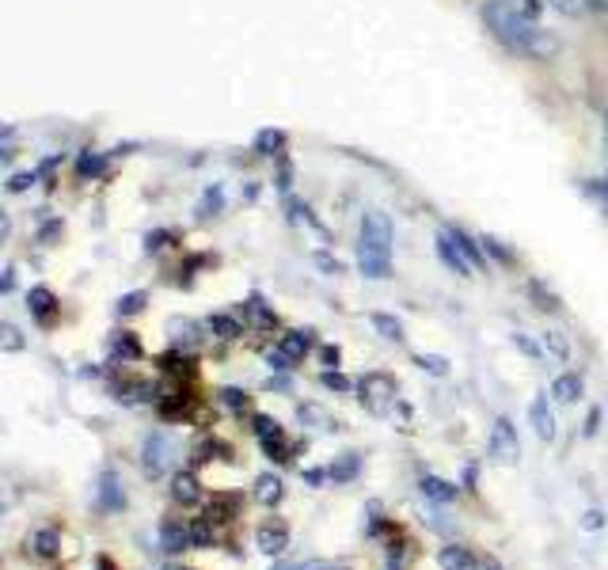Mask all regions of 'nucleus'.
<instances>
[{
	"label": "nucleus",
	"mask_w": 608,
	"mask_h": 570,
	"mask_svg": "<svg viewBox=\"0 0 608 570\" xmlns=\"http://www.w3.org/2000/svg\"><path fill=\"white\" fill-rule=\"evenodd\" d=\"M605 137H608V118H605Z\"/></svg>",
	"instance_id": "nucleus-45"
},
{
	"label": "nucleus",
	"mask_w": 608,
	"mask_h": 570,
	"mask_svg": "<svg viewBox=\"0 0 608 570\" xmlns=\"http://www.w3.org/2000/svg\"><path fill=\"white\" fill-rule=\"evenodd\" d=\"M255 498H259L263 506H278V502H282V479H278V475H259V479H255Z\"/></svg>",
	"instance_id": "nucleus-17"
},
{
	"label": "nucleus",
	"mask_w": 608,
	"mask_h": 570,
	"mask_svg": "<svg viewBox=\"0 0 608 570\" xmlns=\"http://www.w3.org/2000/svg\"><path fill=\"white\" fill-rule=\"evenodd\" d=\"M282 354H289V358H304V354H308V335H304V331H289L282 339Z\"/></svg>",
	"instance_id": "nucleus-24"
},
{
	"label": "nucleus",
	"mask_w": 608,
	"mask_h": 570,
	"mask_svg": "<svg viewBox=\"0 0 608 570\" xmlns=\"http://www.w3.org/2000/svg\"><path fill=\"white\" fill-rule=\"evenodd\" d=\"M437 563L441 570H483V563H475V555L468 548H441L437 551Z\"/></svg>",
	"instance_id": "nucleus-13"
},
{
	"label": "nucleus",
	"mask_w": 608,
	"mask_h": 570,
	"mask_svg": "<svg viewBox=\"0 0 608 570\" xmlns=\"http://www.w3.org/2000/svg\"><path fill=\"white\" fill-rule=\"evenodd\" d=\"M483 570H502V563H498L494 555H487V559H483Z\"/></svg>",
	"instance_id": "nucleus-41"
},
{
	"label": "nucleus",
	"mask_w": 608,
	"mask_h": 570,
	"mask_svg": "<svg viewBox=\"0 0 608 570\" xmlns=\"http://www.w3.org/2000/svg\"><path fill=\"white\" fill-rule=\"evenodd\" d=\"M141 304H145V293H130V297L118 301V312H122V316H133V312H141Z\"/></svg>",
	"instance_id": "nucleus-29"
},
{
	"label": "nucleus",
	"mask_w": 608,
	"mask_h": 570,
	"mask_svg": "<svg viewBox=\"0 0 608 570\" xmlns=\"http://www.w3.org/2000/svg\"><path fill=\"white\" fill-rule=\"evenodd\" d=\"M95 502L103 513H122L126 510V491H122V479L114 472H103L95 483Z\"/></svg>",
	"instance_id": "nucleus-6"
},
{
	"label": "nucleus",
	"mask_w": 608,
	"mask_h": 570,
	"mask_svg": "<svg viewBox=\"0 0 608 570\" xmlns=\"http://www.w3.org/2000/svg\"><path fill=\"white\" fill-rule=\"evenodd\" d=\"M278 570H339V567L327 563V559H304V563H289V567H278Z\"/></svg>",
	"instance_id": "nucleus-30"
},
{
	"label": "nucleus",
	"mask_w": 608,
	"mask_h": 570,
	"mask_svg": "<svg viewBox=\"0 0 608 570\" xmlns=\"http://www.w3.org/2000/svg\"><path fill=\"white\" fill-rule=\"evenodd\" d=\"M171 456H175V445H171L168 434H149L145 437V445H141V472L149 475V479H160V475L168 472Z\"/></svg>",
	"instance_id": "nucleus-4"
},
{
	"label": "nucleus",
	"mask_w": 608,
	"mask_h": 570,
	"mask_svg": "<svg viewBox=\"0 0 608 570\" xmlns=\"http://www.w3.org/2000/svg\"><path fill=\"white\" fill-rule=\"evenodd\" d=\"M551 8H559V12H567V16H578V12H586L589 0H548Z\"/></svg>",
	"instance_id": "nucleus-31"
},
{
	"label": "nucleus",
	"mask_w": 608,
	"mask_h": 570,
	"mask_svg": "<svg viewBox=\"0 0 608 570\" xmlns=\"http://www.w3.org/2000/svg\"><path fill=\"white\" fill-rule=\"evenodd\" d=\"M597 422H601V411H589V418H586V437L597 434Z\"/></svg>",
	"instance_id": "nucleus-38"
},
{
	"label": "nucleus",
	"mask_w": 608,
	"mask_h": 570,
	"mask_svg": "<svg viewBox=\"0 0 608 570\" xmlns=\"http://www.w3.org/2000/svg\"><path fill=\"white\" fill-rule=\"evenodd\" d=\"M27 308H31V316L42 323H50L54 320V312H57V297L46 289V285H35L31 293H27Z\"/></svg>",
	"instance_id": "nucleus-12"
},
{
	"label": "nucleus",
	"mask_w": 608,
	"mask_h": 570,
	"mask_svg": "<svg viewBox=\"0 0 608 570\" xmlns=\"http://www.w3.org/2000/svg\"><path fill=\"white\" fill-rule=\"evenodd\" d=\"M483 23L491 35L521 57H548L555 54V38L536 23V4L532 0H487L483 4Z\"/></svg>",
	"instance_id": "nucleus-1"
},
{
	"label": "nucleus",
	"mask_w": 608,
	"mask_h": 570,
	"mask_svg": "<svg viewBox=\"0 0 608 570\" xmlns=\"http://www.w3.org/2000/svg\"><path fill=\"white\" fill-rule=\"evenodd\" d=\"M487 449H491L494 464H506V468L521 460V437H517V426H513L510 418H494Z\"/></svg>",
	"instance_id": "nucleus-3"
},
{
	"label": "nucleus",
	"mask_w": 608,
	"mask_h": 570,
	"mask_svg": "<svg viewBox=\"0 0 608 570\" xmlns=\"http://www.w3.org/2000/svg\"><path fill=\"white\" fill-rule=\"evenodd\" d=\"M323 361H327V365H339V350L327 346V350H323Z\"/></svg>",
	"instance_id": "nucleus-40"
},
{
	"label": "nucleus",
	"mask_w": 608,
	"mask_h": 570,
	"mask_svg": "<svg viewBox=\"0 0 608 570\" xmlns=\"http://www.w3.org/2000/svg\"><path fill=\"white\" fill-rule=\"evenodd\" d=\"M437 255H441V263L449 266L453 274H460V278H472L475 266H472V259L460 251V244H456L453 232H441V236H437Z\"/></svg>",
	"instance_id": "nucleus-7"
},
{
	"label": "nucleus",
	"mask_w": 608,
	"mask_h": 570,
	"mask_svg": "<svg viewBox=\"0 0 608 570\" xmlns=\"http://www.w3.org/2000/svg\"><path fill=\"white\" fill-rule=\"evenodd\" d=\"M221 396H225V403H228V407H240V403H244V396H240V392H236V388H225V392H221Z\"/></svg>",
	"instance_id": "nucleus-37"
},
{
	"label": "nucleus",
	"mask_w": 608,
	"mask_h": 570,
	"mask_svg": "<svg viewBox=\"0 0 608 570\" xmlns=\"http://www.w3.org/2000/svg\"><path fill=\"white\" fill-rule=\"evenodd\" d=\"M190 544H194V548H209V544H213V521H209V517H198V521L190 525Z\"/></svg>",
	"instance_id": "nucleus-23"
},
{
	"label": "nucleus",
	"mask_w": 608,
	"mask_h": 570,
	"mask_svg": "<svg viewBox=\"0 0 608 570\" xmlns=\"http://www.w3.org/2000/svg\"><path fill=\"white\" fill-rule=\"evenodd\" d=\"M415 365L422 373H430V377H449V361L441 358V354H418Z\"/></svg>",
	"instance_id": "nucleus-21"
},
{
	"label": "nucleus",
	"mask_w": 608,
	"mask_h": 570,
	"mask_svg": "<svg viewBox=\"0 0 608 570\" xmlns=\"http://www.w3.org/2000/svg\"><path fill=\"white\" fill-rule=\"evenodd\" d=\"M589 4H593V8H608V0H589Z\"/></svg>",
	"instance_id": "nucleus-43"
},
{
	"label": "nucleus",
	"mask_w": 608,
	"mask_h": 570,
	"mask_svg": "<svg viewBox=\"0 0 608 570\" xmlns=\"http://www.w3.org/2000/svg\"><path fill=\"white\" fill-rule=\"evenodd\" d=\"M255 434L263 437V441H270V437H282V426H278V422H274V418L255 415Z\"/></svg>",
	"instance_id": "nucleus-28"
},
{
	"label": "nucleus",
	"mask_w": 608,
	"mask_h": 570,
	"mask_svg": "<svg viewBox=\"0 0 608 570\" xmlns=\"http://www.w3.org/2000/svg\"><path fill=\"white\" fill-rule=\"evenodd\" d=\"M358 266L361 274L373 278V282L392 278V221H388V213H380V209H369V213L361 217Z\"/></svg>",
	"instance_id": "nucleus-2"
},
{
	"label": "nucleus",
	"mask_w": 608,
	"mask_h": 570,
	"mask_svg": "<svg viewBox=\"0 0 608 570\" xmlns=\"http://www.w3.org/2000/svg\"><path fill=\"white\" fill-rule=\"evenodd\" d=\"M544 350H548L555 361H567L570 358V342L563 331H544Z\"/></svg>",
	"instance_id": "nucleus-20"
},
{
	"label": "nucleus",
	"mask_w": 608,
	"mask_h": 570,
	"mask_svg": "<svg viewBox=\"0 0 608 570\" xmlns=\"http://www.w3.org/2000/svg\"><path fill=\"white\" fill-rule=\"evenodd\" d=\"M27 183H35V175H16V179L8 183V190H23Z\"/></svg>",
	"instance_id": "nucleus-39"
},
{
	"label": "nucleus",
	"mask_w": 608,
	"mask_h": 570,
	"mask_svg": "<svg viewBox=\"0 0 608 570\" xmlns=\"http://www.w3.org/2000/svg\"><path fill=\"white\" fill-rule=\"evenodd\" d=\"M76 168H80V175H95V171L103 168V160H99V156H88V152H84V156H80V164H76Z\"/></svg>",
	"instance_id": "nucleus-33"
},
{
	"label": "nucleus",
	"mask_w": 608,
	"mask_h": 570,
	"mask_svg": "<svg viewBox=\"0 0 608 570\" xmlns=\"http://www.w3.org/2000/svg\"><path fill=\"white\" fill-rule=\"evenodd\" d=\"M513 346H517V350H521L525 358H532V361H544V354H548V350H544L540 342H532L525 331H517V335H513Z\"/></svg>",
	"instance_id": "nucleus-25"
},
{
	"label": "nucleus",
	"mask_w": 608,
	"mask_h": 570,
	"mask_svg": "<svg viewBox=\"0 0 608 570\" xmlns=\"http://www.w3.org/2000/svg\"><path fill=\"white\" fill-rule=\"evenodd\" d=\"M373 327H377V331H380V335H384L388 342H399V339H403V323H399L396 316H384V312H377V316H373Z\"/></svg>",
	"instance_id": "nucleus-22"
},
{
	"label": "nucleus",
	"mask_w": 608,
	"mask_h": 570,
	"mask_svg": "<svg viewBox=\"0 0 608 570\" xmlns=\"http://www.w3.org/2000/svg\"><path fill=\"white\" fill-rule=\"evenodd\" d=\"M327 475L331 472H323V468H308V472H304V483H308V487H320Z\"/></svg>",
	"instance_id": "nucleus-36"
},
{
	"label": "nucleus",
	"mask_w": 608,
	"mask_h": 570,
	"mask_svg": "<svg viewBox=\"0 0 608 570\" xmlns=\"http://www.w3.org/2000/svg\"><path fill=\"white\" fill-rule=\"evenodd\" d=\"M171 498L179 502V506H194L198 498H202V483H198V475L194 472H179L171 479Z\"/></svg>",
	"instance_id": "nucleus-10"
},
{
	"label": "nucleus",
	"mask_w": 608,
	"mask_h": 570,
	"mask_svg": "<svg viewBox=\"0 0 608 570\" xmlns=\"http://www.w3.org/2000/svg\"><path fill=\"white\" fill-rule=\"evenodd\" d=\"M422 494H426L430 502H437V506L456 502V487L449 479H437V475H426V479H422Z\"/></svg>",
	"instance_id": "nucleus-14"
},
{
	"label": "nucleus",
	"mask_w": 608,
	"mask_h": 570,
	"mask_svg": "<svg viewBox=\"0 0 608 570\" xmlns=\"http://www.w3.org/2000/svg\"><path fill=\"white\" fill-rule=\"evenodd\" d=\"M323 384H327V388H335V392H350V380L339 377V373H323Z\"/></svg>",
	"instance_id": "nucleus-35"
},
{
	"label": "nucleus",
	"mask_w": 608,
	"mask_h": 570,
	"mask_svg": "<svg viewBox=\"0 0 608 570\" xmlns=\"http://www.w3.org/2000/svg\"><path fill=\"white\" fill-rule=\"evenodd\" d=\"M160 548L168 551V555H179V551L194 548V544H190V525L164 521V525H160Z\"/></svg>",
	"instance_id": "nucleus-9"
},
{
	"label": "nucleus",
	"mask_w": 608,
	"mask_h": 570,
	"mask_svg": "<svg viewBox=\"0 0 608 570\" xmlns=\"http://www.w3.org/2000/svg\"><path fill=\"white\" fill-rule=\"evenodd\" d=\"M551 396L559 399V403H574V399L582 396V377L578 373H563V377L551 380Z\"/></svg>",
	"instance_id": "nucleus-15"
},
{
	"label": "nucleus",
	"mask_w": 608,
	"mask_h": 570,
	"mask_svg": "<svg viewBox=\"0 0 608 570\" xmlns=\"http://www.w3.org/2000/svg\"><path fill=\"white\" fill-rule=\"evenodd\" d=\"M255 544L263 555H282L289 548V529L285 525H263V529L255 532Z\"/></svg>",
	"instance_id": "nucleus-11"
},
{
	"label": "nucleus",
	"mask_w": 608,
	"mask_h": 570,
	"mask_svg": "<svg viewBox=\"0 0 608 570\" xmlns=\"http://www.w3.org/2000/svg\"><path fill=\"white\" fill-rule=\"evenodd\" d=\"M0 335H4V350H23V339H19V331L12 323H4L0 327Z\"/></svg>",
	"instance_id": "nucleus-32"
},
{
	"label": "nucleus",
	"mask_w": 608,
	"mask_h": 570,
	"mask_svg": "<svg viewBox=\"0 0 608 570\" xmlns=\"http://www.w3.org/2000/svg\"><path fill=\"white\" fill-rule=\"evenodd\" d=\"M209 331H217L221 339H236V335H240V323L232 320V316H213V320H209Z\"/></svg>",
	"instance_id": "nucleus-27"
},
{
	"label": "nucleus",
	"mask_w": 608,
	"mask_h": 570,
	"mask_svg": "<svg viewBox=\"0 0 608 570\" xmlns=\"http://www.w3.org/2000/svg\"><path fill=\"white\" fill-rule=\"evenodd\" d=\"M31 548H35V555L50 559V555H57V551H61V532H57V529H38L35 536H31Z\"/></svg>",
	"instance_id": "nucleus-18"
},
{
	"label": "nucleus",
	"mask_w": 608,
	"mask_h": 570,
	"mask_svg": "<svg viewBox=\"0 0 608 570\" xmlns=\"http://www.w3.org/2000/svg\"><path fill=\"white\" fill-rule=\"evenodd\" d=\"M601 525H605V513H601V510H589L586 517H582V529H586V532H597Z\"/></svg>",
	"instance_id": "nucleus-34"
},
{
	"label": "nucleus",
	"mask_w": 608,
	"mask_h": 570,
	"mask_svg": "<svg viewBox=\"0 0 608 570\" xmlns=\"http://www.w3.org/2000/svg\"><path fill=\"white\" fill-rule=\"evenodd\" d=\"M453 236H456V244H460V251H464L468 259H472V266H483V263H487V259H483V251H479V244H475L472 236H464V232H456V228H453Z\"/></svg>",
	"instance_id": "nucleus-26"
},
{
	"label": "nucleus",
	"mask_w": 608,
	"mask_h": 570,
	"mask_svg": "<svg viewBox=\"0 0 608 570\" xmlns=\"http://www.w3.org/2000/svg\"><path fill=\"white\" fill-rule=\"evenodd\" d=\"M164 570H187V567H164Z\"/></svg>",
	"instance_id": "nucleus-44"
},
{
	"label": "nucleus",
	"mask_w": 608,
	"mask_h": 570,
	"mask_svg": "<svg viewBox=\"0 0 608 570\" xmlns=\"http://www.w3.org/2000/svg\"><path fill=\"white\" fill-rule=\"evenodd\" d=\"M327 472H331V479H335V483H350V479H358V472H361L358 453H346L339 464H331Z\"/></svg>",
	"instance_id": "nucleus-19"
},
{
	"label": "nucleus",
	"mask_w": 608,
	"mask_h": 570,
	"mask_svg": "<svg viewBox=\"0 0 608 570\" xmlns=\"http://www.w3.org/2000/svg\"><path fill=\"white\" fill-rule=\"evenodd\" d=\"M529 422L540 441H555V411L548 403V392H536L529 403Z\"/></svg>",
	"instance_id": "nucleus-8"
},
{
	"label": "nucleus",
	"mask_w": 608,
	"mask_h": 570,
	"mask_svg": "<svg viewBox=\"0 0 608 570\" xmlns=\"http://www.w3.org/2000/svg\"><path fill=\"white\" fill-rule=\"evenodd\" d=\"M240 510V494H213V502H209V521H232Z\"/></svg>",
	"instance_id": "nucleus-16"
},
{
	"label": "nucleus",
	"mask_w": 608,
	"mask_h": 570,
	"mask_svg": "<svg viewBox=\"0 0 608 570\" xmlns=\"http://www.w3.org/2000/svg\"><path fill=\"white\" fill-rule=\"evenodd\" d=\"M396 399V380L388 373H369L361 380V403L373 411V415H388V403Z\"/></svg>",
	"instance_id": "nucleus-5"
},
{
	"label": "nucleus",
	"mask_w": 608,
	"mask_h": 570,
	"mask_svg": "<svg viewBox=\"0 0 608 570\" xmlns=\"http://www.w3.org/2000/svg\"><path fill=\"white\" fill-rule=\"evenodd\" d=\"M99 570H118V567H114L107 555H99Z\"/></svg>",
	"instance_id": "nucleus-42"
}]
</instances>
